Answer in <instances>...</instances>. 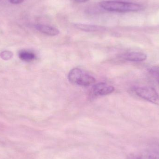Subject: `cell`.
<instances>
[{"instance_id":"4fadbf2b","label":"cell","mask_w":159,"mask_h":159,"mask_svg":"<svg viewBox=\"0 0 159 159\" xmlns=\"http://www.w3.org/2000/svg\"><path fill=\"white\" fill-rule=\"evenodd\" d=\"M24 0H9V2L13 4H19L24 2Z\"/></svg>"},{"instance_id":"8992f818","label":"cell","mask_w":159,"mask_h":159,"mask_svg":"<svg viewBox=\"0 0 159 159\" xmlns=\"http://www.w3.org/2000/svg\"><path fill=\"white\" fill-rule=\"evenodd\" d=\"M147 55L141 52H131L123 54L122 58L131 61H142L147 59Z\"/></svg>"},{"instance_id":"7c38bea8","label":"cell","mask_w":159,"mask_h":159,"mask_svg":"<svg viewBox=\"0 0 159 159\" xmlns=\"http://www.w3.org/2000/svg\"><path fill=\"white\" fill-rule=\"evenodd\" d=\"M149 150L159 154V143H154L150 145Z\"/></svg>"},{"instance_id":"ba28073f","label":"cell","mask_w":159,"mask_h":159,"mask_svg":"<svg viewBox=\"0 0 159 159\" xmlns=\"http://www.w3.org/2000/svg\"><path fill=\"white\" fill-rule=\"evenodd\" d=\"M74 27L78 30L86 32L101 31L105 30V28L97 25H89V24L77 23L74 25Z\"/></svg>"},{"instance_id":"8fae6325","label":"cell","mask_w":159,"mask_h":159,"mask_svg":"<svg viewBox=\"0 0 159 159\" xmlns=\"http://www.w3.org/2000/svg\"><path fill=\"white\" fill-rule=\"evenodd\" d=\"M13 53L9 51H4L0 54L1 58L6 61L10 59L13 57Z\"/></svg>"},{"instance_id":"7a4b0ae2","label":"cell","mask_w":159,"mask_h":159,"mask_svg":"<svg viewBox=\"0 0 159 159\" xmlns=\"http://www.w3.org/2000/svg\"><path fill=\"white\" fill-rule=\"evenodd\" d=\"M70 82L81 86H89L95 82V79L79 68H74L68 75Z\"/></svg>"},{"instance_id":"5bb4252c","label":"cell","mask_w":159,"mask_h":159,"mask_svg":"<svg viewBox=\"0 0 159 159\" xmlns=\"http://www.w3.org/2000/svg\"><path fill=\"white\" fill-rule=\"evenodd\" d=\"M75 1L77 2L84 3L88 2V1H89V0H75Z\"/></svg>"},{"instance_id":"52a82bcc","label":"cell","mask_w":159,"mask_h":159,"mask_svg":"<svg viewBox=\"0 0 159 159\" xmlns=\"http://www.w3.org/2000/svg\"><path fill=\"white\" fill-rule=\"evenodd\" d=\"M35 28L40 32L49 36H56L60 33L59 30L57 28L48 25L37 24Z\"/></svg>"},{"instance_id":"277c9868","label":"cell","mask_w":159,"mask_h":159,"mask_svg":"<svg viewBox=\"0 0 159 159\" xmlns=\"http://www.w3.org/2000/svg\"><path fill=\"white\" fill-rule=\"evenodd\" d=\"M115 91V88L104 82L95 84L92 88V92L95 95H108Z\"/></svg>"},{"instance_id":"30bf717a","label":"cell","mask_w":159,"mask_h":159,"mask_svg":"<svg viewBox=\"0 0 159 159\" xmlns=\"http://www.w3.org/2000/svg\"><path fill=\"white\" fill-rule=\"evenodd\" d=\"M149 73L159 85V69L152 68L149 70Z\"/></svg>"},{"instance_id":"5b68a950","label":"cell","mask_w":159,"mask_h":159,"mask_svg":"<svg viewBox=\"0 0 159 159\" xmlns=\"http://www.w3.org/2000/svg\"><path fill=\"white\" fill-rule=\"evenodd\" d=\"M127 159H159V154L150 150L130 154Z\"/></svg>"},{"instance_id":"9c48e42d","label":"cell","mask_w":159,"mask_h":159,"mask_svg":"<svg viewBox=\"0 0 159 159\" xmlns=\"http://www.w3.org/2000/svg\"><path fill=\"white\" fill-rule=\"evenodd\" d=\"M20 58L25 61H30L33 60L35 56L32 52L28 51H21L19 54Z\"/></svg>"},{"instance_id":"6da1fadb","label":"cell","mask_w":159,"mask_h":159,"mask_svg":"<svg viewBox=\"0 0 159 159\" xmlns=\"http://www.w3.org/2000/svg\"><path fill=\"white\" fill-rule=\"evenodd\" d=\"M100 5L105 10L112 12H136L143 8L142 6L138 4L120 1H102L100 3Z\"/></svg>"},{"instance_id":"3957f363","label":"cell","mask_w":159,"mask_h":159,"mask_svg":"<svg viewBox=\"0 0 159 159\" xmlns=\"http://www.w3.org/2000/svg\"><path fill=\"white\" fill-rule=\"evenodd\" d=\"M133 91L136 95L154 104L159 105V95L157 91L151 87H135Z\"/></svg>"}]
</instances>
